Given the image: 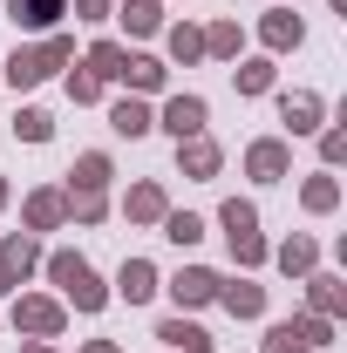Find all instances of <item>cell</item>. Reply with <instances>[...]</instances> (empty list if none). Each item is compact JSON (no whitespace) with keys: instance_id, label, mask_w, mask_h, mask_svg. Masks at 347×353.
Masks as SVG:
<instances>
[{"instance_id":"cell-1","label":"cell","mask_w":347,"mask_h":353,"mask_svg":"<svg viewBox=\"0 0 347 353\" xmlns=\"http://www.w3.org/2000/svg\"><path fill=\"white\" fill-rule=\"evenodd\" d=\"M48 279L62 285V299H68L75 312H102L109 306V292H102V279L88 272L82 252H55V259H48Z\"/></svg>"},{"instance_id":"cell-2","label":"cell","mask_w":347,"mask_h":353,"mask_svg":"<svg viewBox=\"0 0 347 353\" xmlns=\"http://www.w3.org/2000/svg\"><path fill=\"white\" fill-rule=\"evenodd\" d=\"M62 61H68V34H55V41H41V48H14V61H7L0 75L14 88H35V82H48Z\"/></svg>"},{"instance_id":"cell-3","label":"cell","mask_w":347,"mask_h":353,"mask_svg":"<svg viewBox=\"0 0 347 353\" xmlns=\"http://www.w3.org/2000/svg\"><path fill=\"white\" fill-rule=\"evenodd\" d=\"M327 333H334V326H327L320 312H313V319H286V326L265 333V353H313V347H327Z\"/></svg>"},{"instance_id":"cell-4","label":"cell","mask_w":347,"mask_h":353,"mask_svg":"<svg viewBox=\"0 0 347 353\" xmlns=\"http://www.w3.org/2000/svg\"><path fill=\"white\" fill-rule=\"evenodd\" d=\"M35 265H41V245H35L28 231H14V238L0 245V285H14V292H21V279H28Z\"/></svg>"},{"instance_id":"cell-5","label":"cell","mask_w":347,"mask_h":353,"mask_svg":"<svg viewBox=\"0 0 347 353\" xmlns=\"http://www.w3.org/2000/svg\"><path fill=\"white\" fill-rule=\"evenodd\" d=\"M14 326H21V333H35V340H55V333H62V306L28 292V299H14Z\"/></svg>"},{"instance_id":"cell-6","label":"cell","mask_w":347,"mask_h":353,"mask_svg":"<svg viewBox=\"0 0 347 353\" xmlns=\"http://www.w3.org/2000/svg\"><path fill=\"white\" fill-rule=\"evenodd\" d=\"M164 130L184 143V136H205V95H171L164 102Z\"/></svg>"},{"instance_id":"cell-7","label":"cell","mask_w":347,"mask_h":353,"mask_svg":"<svg viewBox=\"0 0 347 353\" xmlns=\"http://www.w3.org/2000/svg\"><path fill=\"white\" fill-rule=\"evenodd\" d=\"M62 7H68V0H7V21H14V34H21V28L41 34V28L62 21Z\"/></svg>"},{"instance_id":"cell-8","label":"cell","mask_w":347,"mask_h":353,"mask_svg":"<svg viewBox=\"0 0 347 353\" xmlns=\"http://www.w3.org/2000/svg\"><path fill=\"white\" fill-rule=\"evenodd\" d=\"M218 285H225V279H218V272H205V265H191V272H177V279H171L177 306H212Z\"/></svg>"},{"instance_id":"cell-9","label":"cell","mask_w":347,"mask_h":353,"mask_svg":"<svg viewBox=\"0 0 347 353\" xmlns=\"http://www.w3.org/2000/svg\"><path fill=\"white\" fill-rule=\"evenodd\" d=\"M116 292H123L130 306H143V299L157 292V265H150V259H130L123 272H116Z\"/></svg>"},{"instance_id":"cell-10","label":"cell","mask_w":347,"mask_h":353,"mask_svg":"<svg viewBox=\"0 0 347 353\" xmlns=\"http://www.w3.org/2000/svg\"><path fill=\"white\" fill-rule=\"evenodd\" d=\"M218 299H225V312H232V319H259V312H265V285L238 279V285H218Z\"/></svg>"},{"instance_id":"cell-11","label":"cell","mask_w":347,"mask_h":353,"mask_svg":"<svg viewBox=\"0 0 347 353\" xmlns=\"http://www.w3.org/2000/svg\"><path fill=\"white\" fill-rule=\"evenodd\" d=\"M157 340H164V347H184V353H212V333H205L198 319H164Z\"/></svg>"},{"instance_id":"cell-12","label":"cell","mask_w":347,"mask_h":353,"mask_svg":"<svg viewBox=\"0 0 347 353\" xmlns=\"http://www.w3.org/2000/svg\"><path fill=\"white\" fill-rule=\"evenodd\" d=\"M245 170L259 176V183H279L286 176V143H252L245 150Z\"/></svg>"},{"instance_id":"cell-13","label":"cell","mask_w":347,"mask_h":353,"mask_svg":"<svg viewBox=\"0 0 347 353\" xmlns=\"http://www.w3.org/2000/svg\"><path fill=\"white\" fill-rule=\"evenodd\" d=\"M123 211H130L136 224H164V211H171V204H164V190H157V183H136L130 197H123Z\"/></svg>"},{"instance_id":"cell-14","label":"cell","mask_w":347,"mask_h":353,"mask_svg":"<svg viewBox=\"0 0 347 353\" xmlns=\"http://www.w3.org/2000/svg\"><path fill=\"white\" fill-rule=\"evenodd\" d=\"M177 163L191 176H218V143H205V136H184L177 143Z\"/></svg>"},{"instance_id":"cell-15","label":"cell","mask_w":347,"mask_h":353,"mask_svg":"<svg viewBox=\"0 0 347 353\" xmlns=\"http://www.w3.org/2000/svg\"><path fill=\"white\" fill-rule=\"evenodd\" d=\"M279 116H286L293 136H306L313 123H320V95H279Z\"/></svg>"},{"instance_id":"cell-16","label":"cell","mask_w":347,"mask_h":353,"mask_svg":"<svg viewBox=\"0 0 347 353\" xmlns=\"http://www.w3.org/2000/svg\"><path fill=\"white\" fill-rule=\"evenodd\" d=\"M62 218H68V204H62V190H35V197H28V224H35V231H55Z\"/></svg>"},{"instance_id":"cell-17","label":"cell","mask_w":347,"mask_h":353,"mask_svg":"<svg viewBox=\"0 0 347 353\" xmlns=\"http://www.w3.org/2000/svg\"><path fill=\"white\" fill-rule=\"evenodd\" d=\"M123 61H130V54H123L116 41H95V48H88V75H95V82H123Z\"/></svg>"},{"instance_id":"cell-18","label":"cell","mask_w":347,"mask_h":353,"mask_svg":"<svg viewBox=\"0 0 347 353\" xmlns=\"http://www.w3.org/2000/svg\"><path fill=\"white\" fill-rule=\"evenodd\" d=\"M109 130H116V136H143V130H150V109H143L136 95H123V102L109 109Z\"/></svg>"},{"instance_id":"cell-19","label":"cell","mask_w":347,"mask_h":353,"mask_svg":"<svg viewBox=\"0 0 347 353\" xmlns=\"http://www.w3.org/2000/svg\"><path fill=\"white\" fill-rule=\"evenodd\" d=\"M68 190H109V157H82L68 170Z\"/></svg>"},{"instance_id":"cell-20","label":"cell","mask_w":347,"mask_h":353,"mask_svg":"<svg viewBox=\"0 0 347 353\" xmlns=\"http://www.w3.org/2000/svg\"><path fill=\"white\" fill-rule=\"evenodd\" d=\"M265 48H300V14H265Z\"/></svg>"},{"instance_id":"cell-21","label":"cell","mask_w":347,"mask_h":353,"mask_svg":"<svg viewBox=\"0 0 347 353\" xmlns=\"http://www.w3.org/2000/svg\"><path fill=\"white\" fill-rule=\"evenodd\" d=\"M157 21H164L157 0H123V28H130V34H157Z\"/></svg>"},{"instance_id":"cell-22","label":"cell","mask_w":347,"mask_h":353,"mask_svg":"<svg viewBox=\"0 0 347 353\" xmlns=\"http://www.w3.org/2000/svg\"><path fill=\"white\" fill-rule=\"evenodd\" d=\"M123 82H130V88H164V61H150V54H130V61H123Z\"/></svg>"},{"instance_id":"cell-23","label":"cell","mask_w":347,"mask_h":353,"mask_svg":"<svg viewBox=\"0 0 347 353\" xmlns=\"http://www.w3.org/2000/svg\"><path fill=\"white\" fill-rule=\"evenodd\" d=\"M232 82H238V95H265V88H272V61H245V68H232Z\"/></svg>"},{"instance_id":"cell-24","label":"cell","mask_w":347,"mask_h":353,"mask_svg":"<svg viewBox=\"0 0 347 353\" xmlns=\"http://www.w3.org/2000/svg\"><path fill=\"white\" fill-rule=\"evenodd\" d=\"M164 238H171V245H198V238H205V224L191 218V211H164Z\"/></svg>"},{"instance_id":"cell-25","label":"cell","mask_w":347,"mask_h":353,"mask_svg":"<svg viewBox=\"0 0 347 353\" xmlns=\"http://www.w3.org/2000/svg\"><path fill=\"white\" fill-rule=\"evenodd\" d=\"M313 259H320L313 238H286V245H279V272H313Z\"/></svg>"},{"instance_id":"cell-26","label":"cell","mask_w":347,"mask_h":353,"mask_svg":"<svg viewBox=\"0 0 347 353\" xmlns=\"http://www.w3.org/2000/svg\"><path fill=\"white\" fill-rule=\"evenodd\" d=\"M218 224H225V238H232V231H259V211H252V204H238V197H232V204H225V211H218Z\"/></svg>"},{"instance_id":"cell-27","label":"cell","mask_w":347,"mask_h":353,"mask_svg":"<svg viewBox=\"0 0 347 353\" xmlns=\"http://www.w3.org/2000/svg\"><path fill=\"white\" fill-rule=\"evenodd\" d=\"M62 204H68V211H75V218H82V224H95V218H102V211H109V204H102V190H68Z\"/></svg>"},{"instance_id":"cell-28","label":"cell","mask_w":347,"mask_h":353,"mask_svg":"<svg viewBox=\"0 0 347 353\" xmlns=\"http://www.w3.org/2000/svg\"><path fill=\"white\" fill-rule=\"evenodd\" d=\"M232 259L238 265H265V238L259 231H232Z\"/></svg>"},{"instance_id":"cell-29","label":"cell","mask_w":347,"mask_h":353,"mask_svg":"<svg viewBox=\"0 0 347 353\" xmlns=\"http://www.w3.org/2000/svg\"><path fill=\"white\" fill-rule=\"evenodd\" d=\"M14 136H28V143H48V136H55V123H48L41 109H21V116H14Z\"/></svg>"},{"instance_id":"cell-30","label":"cell","mask_w":347,"mask_h":353,"mask_svg":"<svg viewBox=\"0 0 347 353\" xmlns=\"http://www.w3.org/2000/svg\"><path fill=\"white\" fill-rule=\"evenodd\" d=\"M334 204H341V183L334 176H313L306 183V211H334Z\"/></svg>"},{"instance_id":"cell-31","label":"cell","mask_w":347,"mask_h":353,"mask_svg":"<svg viewBox=\"0 0 347 353\" xmlns=\"http://www.w3.org/2000/svg\"><path fill=\"white\" fill-rule=\"evenodd\" d=\"M205 54H238V28H232V21L205 28Z\"/></svg>"},{"instance_id":"cell-32","label":"cell","mask_w":347,"mask_h":353,"mask_svg":"<svg viewBox=\"0 0 347 353\" xmlns=\"http://www.w3.org/2000/svg\"><path fill=\"white\" fill-rule=\"evenodd\" d=\"M171 54L177 61H198V54H205V34H198V28H171Z\"/></svg>"},{"instance_id":"cell-33","label":"cell","mask_w":347,"mask_h":353,"mask_svg":"<svg viewBox=\"0 0 347 353\" xmlns=\"http://www.w3.org/2000/svg\"><path fill=\"white\" fill-rule=\"evenodd\" d=\"M313 306H320V319L341 306V279H313Z\"/></svg>"},{"instance_id":"cell-34","label":"cell","mask_w":347,"mask_h":353,"mask_svg":"<svg viewBox=\"0 0 347 353\" xmlns=\"http://www.w3.org/2000/svg\"><path fill=\"white\" fill-rule=\"evenodd\" d=\"M68 95H75V102H102V82H95V75H68Z\"/></svg>"},{"instance_id":"cell-35","label":"cell","mask_w":347,"mask_h":353,"mask_svg":"<svg viewBox=\"0 0 347 353\" xmlns=\"http://www.w3.org/2000/svg\"><path fill=\"white\" fill-rule=\"evenodd\" d=\"M320 157H327V163H341V157H347V136L327 130V136H320Z\"/></svg>"},{"instance_id":"cell-36","label":"cell","mask_w":347,"mask_h":353,"mask_svg":"<svg viewBox=\"0 0 347 353\" xmlns=\"http://www.w3.org/2000/svg\"><path fill=\"white\" fill-rule=\"evenodd\" d=\"M75 14H82V21H102V14H109V0H75Z\"/></svg>"},{"instance_id":"cell-37","label":"cell","mask_w":347,"mask_h":353,"mask_svg":"<svg viewBox=\"0 0 347 353\" xmlns=\"http://www.w3.org/2000/svg\"><path fill=\"white\" fill-rule=\"evenodd\" d=\"M82 353H116V340H88V347Z\"/></svg>"},{"instance_id":"cell-38","label":"cell","mask_w":347,"mask_h":353,"mask_svg":"<svg viewBox=\"0 0 347 353\" xmlns=\"http://www.w3.org/2000/svg\"><path fill=\"white\" fill-rule=\"evenodd\" d=\"M28 353H55V347H41V340H28Z\"/></svg>"},{"instance_id":"cell-39","label":"cell","mask_w":347,"mask_h":353,"mask_svg":"<svg viewBox=\"0 0 347 353\" xmlns=\"http://www.w3.org/2000/svg\"><path fill=\"white\" fill-rule=\"evenodd\" d=\"M0 204H7V176H0Z\"/></svg>"}]
</instances>
